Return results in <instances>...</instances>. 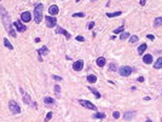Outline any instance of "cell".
Masks as SVG:
<instances>
[{"label": "cell", "mask_w": 162, "mask_h": 122, "mask_svg": "<svg viewBox=\"0 0 162 122\" xmlns=\"http://www.w3.org/2000/svg\"><path fill=\"white\" fill-rule=\"evenodd\" d=\"M0 16H1V19H3V24H4V27H5V29L7 30V33H9V35L10 36H12V38H16V32H15V29H12V22H11V19H10V16H9V13H7V11H6L3 6H0Z\"/></svg>", "instance_id": "6da1fadb"}, {"label": "cell", "mask_w": 162, "mask_h": 122, "mask_svg": "<svg viewBox=\"0 0 162 122\" xmlns=\"http://www.w3.org/2000/svg\"><path fill=\"white\" fill-rule=\"evenodd\" d=\"M43 12H44V5L38 4L34 7V21L35 23H40L43 21Z\"/></svg>", "instance_id": "7a4b0ae2"}, {"label": "cell", "mask_w": 162, "mask_h": 122, "mask_svg": "<svg viewBox=\"0 0 162 122\" xmlns=\"http://www.w3.org/2000/svg\"><path fill=\"white\" fill-rule=\"evenodd\" d=\"M9 109H10V111H11L13 115H17V114L21 112V108H19V105L17 104L16 100H10V102H9Z\"/></svg>", "instance_id": "3957f363"}, {"label": "cell", "mask_w": 162, "mask_h": 122, "mask_svg": "<svg viewBox=\"0 0 162 122\" xmlns=\"http://www.w3.org/2000/svg\"><path fill=\"white\" fill-rule=\"evenodd\" d=\"M117 71L121 76H130L132 74V68L130 65H123V67H120Z\"/></svg>", "instance_id": "277c9868"}, {"label": "cell", "mask_w": 162, "mask_h": 122, "mask_svg": "<svg viewBox=\"0 0 162 122\" xmlns=\"http://www.w3.org/2000/svg\"><path fill=\"white\" fill-rule=\"evenodd\" d=\"M79 103L81 104V106L86 108V109H90V110H97V106L94 104H92L90 100H86V99H80Z\"/></svg>", "instance_id": "5b68a950"}, {"label": "cell", "mask_w": 162, "mask_h": 122, "mask_svg": "<svg viewBox=\"0 0 162 122\" xmlns=\"http://www.w3.org/2000/svg\"><path fill=\"white\" fill-rule=\"evenodd\" d=\"M45 22H46V27L47 28H53L57 24V19L53 16H46L45 17Z\"/></svg>", "instance_id": "8992f818"}, {"label": "cell", "mask_w": 162, "mask_h": 122, "mask_svg": "<svg viewBox=\"0 0 162 122\" xmlns=\"http://www.w3.org/2000/svg\"><path fill=\"white\" fill-rule=\"evenodd\" d=\"M21 93H22L23 102H24L25 104H28V105H30V104H32V98H30V96H29V94H28V92H27V91H24L23 88H21Z\"/></svg>", "instance_id": "52a82bcc"}, {"label": "cell", "mask_w": 162, "mask_h": 122, "mask_svg": "<svg viewBox=\"0 0 162 122\" xmlns=\"http://www.w3.org/2000/svg\"><path fill=\"white\" fill-rule=\"evenodd\" d=\"M82 68H83V61H82V59H79V61L74 62V64H73V69H74L75 71H81Z\"/></svg>", "instance_id": "ba28073f"}, {"label": "cell", "mask_w": 162, "mask_h": 122, "mask_svg": "<svg viewBox=\"0 0 162 122\" xmlns=\"http://www.w3.org/2000/svg\"><path fill=\"white\" fill-rule=\"evenodd\" d=\"M56 33H57V34H63V35L65 36V39H68V40H69L70 38H72L70 33H68L65 29H63L62 27H57V28H56Z\"/></svg>", "instance_id": "9c48e42d"}, {"label": "cell", "mask_w": 162, "mask_h": 122, "mask_svg": "<svg viewBox=\"0 0 162 122\" xmlns=\"http://www.w3.org/2000/svg\"><path fill=\"white\" fill-rule=\"evenodd\" d=\"M21 19H22L24 23L30 22V19H32V13H30V12H28V11L23 12L22 15H21Z\"/></svg>", "instance_id": "30bf717a"}, {"label": "cell", "mask_w": 162, "mask_h": 122, "mask_svg": "<svg viewBox=\"0 0 162 122\" xmlns=\"http://www.w3.org/2000/svg\"><path fill=\"white\" fill-rule=\"evenodd\" d=\"M12 24L15 25L16 28H17V30H18L19 33H23V32H25V30H27V27H25L24 24H22L21 22H18V21H16V22H13Z\"/></svg>", "instance_id": "8fae6325"}, {"label": "cell", "mask_w": 162, "mask_h": 122, "mask_svg": "<svg viewBox=\"0 0 162 122\" xmlns=\"http://www.w3.org/2000/svg\"><path fill=\"white\" fill-rule=\"evenodd\" d=\"M136 115H137L136 111H127V112H125L123 118H125L126 121H131V120H133V118L136 117Z\"/></svg>", "instance_id": "7c38bea8"}, {"label": "cell", "mask_w": 162, "mask_h": 122, "mask_svg": "<svg viewBox=\"0 0 162 122\" xmlns=\"http://www.w3.org/2000/svg\"><path fill=\"white\" fill-rule=\"evenodd\" d=\"M58 11H59V9H58V6L57 5H51L50 7H48V13H50V16H56L58 13Z\"/></svg>", "instance_id": "4fadbf2b"}, {"label": "cell", "mask_w": 162, "mask_h": 122, "mask_svg": "<svg viewBox=\"0 0 162 122\" xmlns=\"http://www.w3.org/2000/svg\"><path fill=\"white\" fill-rule=\"evenodd\" d=\"M96 62H97V65L99 67V68H103L105 65V63H107V61H105L104 57H98Z\"/></svg>", "instance_id": "5bb4252c"}, {"label": "cell", "mask_w": 162, "mask_h": 122, "mask_svg": "<svg viewBox=\"0 0 162 122\" xmlns=\"http://www.w3.org/2000/svg\"><path fill=\"white\" fill-rule=\"evenodd\" d=\"M143 62L145 63V64H151L152 63V56L151 54H145L144 57H143Z\"/></svg>", "instance_id": "9a60e30c"}, {"label": "cell", "mask_w": 162, "mask_h": 122, "mask_svg": "<svg viewBox=\"0 0 162 122\" xmlns=\"http://www.w3.org/2000/svg\"><path fill=\"white\" fill-rule=\"evenodd\" d=\"M38 52H39V54H40V56H46V54L48 53V48H47L46 46H43L41 48H39V50H38Z\"/></svg>", "instance_id": "2e32d148"}, {"label": "cell", "mask_w": 162, "mask_h": 122, "mask_svg": "<svg viewBox=\"0 0 162 122\" xmlns=\"http://www.w3.org/2000/svg\"><path fill=\"white\" fill-rule=\"evenodd\" d=\"M92 117L97 118V120H103V118H105V114L104 112H94Z\"/></svg>", "instance_id": "e0dca14e"}, {"label": "cell", "mask_w": 162, "mask_h": 122, "mask_svg": "<svg viewBox=\"0 0 162 122\" xmlns=\"http://www.w3.org/2000/svg\"><path fill=\"white\" fill-rule=\"evenodd\" d=\"M154 68L155 69H161L162 68V57H160V58L154 63Z\"/></svg>", "instance_id": "ac0fdd59"}, {"label": "cell", "mask_w": 162, "mask_h": 122, "mask_svg": "<svg viewBox=\"0 0 162 122\" xmlns=\"http://www.w3.org/2000/svg\"><path fill=\"white\" fill-rule=\"evenodd\" d=\"M122 15V12L121 11H116V12H109V13H107V16L109 17V18H112V17H119V16H121Z\"/></svg>", "instance_id": "d6986e66"}, {"label": "cell", "mask_w": 162, "mask_h": 122, "mask_svg": "<svg viewBox=\"0 0 162 122\" xmlns=\"http://www.w3.org/2000/svg\"><path fill=\"white\" fill-rule=\"evenodd\" d=\"M87 81H88L90 83H94V82H97V76H96L94 74L88 75V76H87Z\"/></svg>", "instance_id": "ffe728a7"}, {"label": "cell", "mask_w": 162, "mask_h": 122, "mask_svg": "<svg viewBox=\"0 0 162 122\" xmlns=\"http://www.w3.org/2000/svg\"><path fill=\"white\" fill-rule=\"evenodd\" d=\"M44 103H45V104H54L56 100H54L53 98H51V97H45V98H44Z\"/></svg>", "instance_id": "44dd1931"}, {"label": "cell", "mask_w": 162, "mask_h": 122, "mask_svg": "<svg viewBox=\"0 0 162 122\" xmlns=\"http://www.w3.org/2000/svg\"><path fill=\"white\" fill-rule=\"evenodd\" d=\"M88 90H90L91 92L93 93V94H94V97H96L97 99H98V98H101V93L98 92V91H97L96 88H92V87H91V86H90V87H88Z\"/></svg>", "instance_id": "7402d4cb"}, {"label": "cell", "mask_w": 162, "mask_h": 122, "mask_svg": "<svg viewBox=\"0 0 162 122\" xmlns=\"http://www.w3.org/2000/svg\"><path fill=\"white\" fill-rule=\"evenodd\" d=\"M146 44H142L139 47H138V53L139 54H143V52H145V50H146Z\"/></svg>", "instance_id": "603a6c76"}, {"label": "cell", "mask_w": 162, "mask_h": 122, "mask_svg": "<svg viewBox=\"0 0 162 122\" xmlns=\"http://www.w3.org/2000/svg\"><path fill=\"white\" fill-rule=\"evenodd\" d=\"M53 90H54V93H56V97L59 98L61 97V87H59V85H56L53 87Z\"/></svg>", "instance_id": "cb8c5ba5"}, {"label": "cell", "mask_w": 162, "mask_h": 122, "mask_svg": "<svg viewBox=\"0 0 162 122\" xmlns=\"http://www.w3.org/2000/svg\"><path fill=\"white\" fill-rule=\"evenodd\" d=\"M4 45L7 47L9 50H13V45L11 44V42L9 41V39H4Z\"/></svg>", "instance_id": "d4e9b609"}, {"label": "cell", "mask_w": 162, "mask_h": 122, "mask_svg": "<svg viewBox=\"0 0 162 122\" xmlns=\"http://www.w3.org/2000/svg\"><path fill=\"white\" fill-rule=\"evenodd\" d=\"M154 25H155V27L162 25V17H157V18H155V21H154Z\"/></svg>", "instance_id": "484cf974"}, {"label": "cell", "mask_w": 162, "mask_h": 122, "mask_svg": "<svg viewBox=\"0 0 162 122\" xmlns=\"http://www.w3.org/2000/svg\"><path fill=\"white\" fill-rule=\"evenodd\" d=\"M119 68H117V64L116 63H111L109 65V71H117Z\"/></svg>", "instance_id": "4316f807"}, {"label": "cell", "mask_w": 162, "mask_h": 122, "mask_svg": "<svg viewBox=\"0 0 162 122\" xmlns=\"http://www.w3.org/2000/svg\"><path fill=\"white\" fill-rule=\"evenodd\" d=\"M139 40V36H137V35H132V36H130V42L131 44H134V42H137Z\"/></svg>", "instance_id": "83f0119b"}, {"label": "cell", "mask_w": 162, "mask_h": 122, "mask_svg": "<svg viewBox=\"0 0 162 122\" xmlns=\"http://www.w3.org/2000/svg\"><path fill=\"white\" fill-rule=\"evenodd\" d=\"M123 30H125V25L122 24L121 27H119L117 29H115V30H114V34H120V33H123Z\"/></svg>", "instance_id": "f1b7e54d"}, {"label": "cell", "mask_w": 162, "mask_h": 122, "mask_svg": "<svg viewBox=\"0 0 162 122\" xmlns=\"http://www.w3.org/2000/svg\"><path fill=\"white\" fill-rule=\"evenodd\" d=\"M130 38V33H122L120 34V40H126Z\"/></svg>", "instance_id": "f546056e"}, {"label": "cell", "mask_w": 162, "mask_h": 122, "mask_svg": "<svg viewBox=\"0 0 162 122\" xmlns=\"http://www.w3.org/2000/svg\"><path fill=\"white\" fill-rule=\"evenodd\" d=\"M51 118H52V111H50V112H48V114L46 115V117H45V120H44V121H45V122H48Z\"/></svg>", "instance_id": "4dcf8cb0"}, {"label": "cell", "mask_w": 162, "mask_h": 122, "mask_svg": "<svg viewBox=\"0 0 162 122\" xmlns=\"http://www.w3.org/2000/svg\"><path fill=\"white\" fill-rule=\"evenodd\" d=\"M73 17H85V13L83 12H76V13H73Z\"/></svg>", "instance_id": "1f68e13d"}, {"label": "cell", "mask_w": 162, "mask_h": 122, "mask_svg": "<svg viewBox=\"0 0 162 122\" xmlns=\"http://www.w3.org/2000/svg\"><path fill=\"white\" fill-rule=\"evenodd\" d=\"M52 79H53V80H56V81H63V79L59 77V76H57V75H52Z\"/></svg>", "instance_id": "d6a6232c"}, {"label": "cell", "mask_w": 162, "mask_h": 122, "mask_svg": "<svg viewBox=\"0 0 162 122\" xmlns=\"http://www.w3.org/2000/svg\"><path fill=\"white\" fill-rule=\"evenodd\" d=\"M112 117H114V118H119L120 117V112L119 111H114V112H112Z\"/></svg>", "instance_id": "836d02e7"}, {"label": "cell", "mask_w": 162, "mask_h": 122, "mask_svg": "<svg viewBox=\"0 0 162 122\" xmlns=\"http://www.w3.org/2000/svg\"><path fill=\"white\" fill-rule=\"evenodd\" d=\"M76 40H77V41H85V38L81 36V35H77V36H76Z\"/></svg>", "instance_id": "e575fe53"}, {"label": "cell", "mask_w": 162, "mask_h": 122, "mask_svg": "<svg viewBox=\"0 0 162 122\" xmlns=\"http://www.w3.org/2000/svg\"><path fill=\"white\" fill-rule=\"evenodd\" d=\"M94 27V22H90L88 23V25H87V28H88V29L91 30V29H92V28Z\"/></svg>", "instance_id": "d590c367"}, {"label": "cell", "mask_w": 162, "mask_h": 122, "mask_svg": "<svg viewBox=\"0 0 162 122\" xmlns=\"http://www.w3.org/2000/svg\"><path fill=\"white\" fill-rule=\"evenodd\" d=\"M146 38H148V39H150V40H154V39H155V36H154V35H151V34H148V35H146Z\"/></svg>", "instance_id": "8d00e7d4"}, {"label": "cell", "mask_w": 162, "mask_h": 122, "mask_svg": "<svg viewBox=\"0 0 162 122\" xmlns=\"http://www.w3.org/2000/svg\"><path fill=\"white\" fill-rule=\"evenodd\" d=\"M138 81H139V82H144V77H143V76L138 77Z\"/></svg>", "instance_id": "74e56055"}, {"label": "cell", "mask_w": 162, "mask_h": 122, "mask_svg": "<svg viewBox=\"0 0 162 122\" xmlns=\"http://www.w3.org/2000/svg\"><path fill=\"white\" fill-rule=\"evenodd\" d=\"M146 4V1H145V0H140V5H142V6H144Z\"/></svg>", "instance_id": "f35d334b"}, {"label": "cell", "mask_w": 162, "mask_h": 122, "mask_svg": "<svg viewBox=\"0 0 162 122\" xmlns=\"http://www.w3.org/2000/svg\"><path fill=\"white\" fill-rule=\"evenodd\" d=\"M145 122H152V121H151V120H150V118H148V120H146V121H145Z\"/></svg>", "instance_id": "ab89813d"}, {"label": "cell", "mask_w": 162, "mask_h": 122, "mask_svg": "<svg viewBox=\"0 0 162 122\" xmlns=\"http://www.w3.org/2000/svg\"><path fill=\"white\" fill-rule=\"evenodd\" d=\"M94 1H97V0H91V3H94Z\"/></svg>", "instance_id": "60d3db41"}, {"label": "cell", "mask_w": 162, "mask_h": 122, "mask_svg": "<svg viewBox=\"0 0 162 122\" xmlns=\"http://www.w3.org/2000/svg\"><path fill=\"white\" fill-rule=\"evenodd\" d=\"M76 1H77V3H79V1H81V0H76Z\"/></svg>", "instance_id": "b9f144b4"}, {"label": "cell", "mask_w": 162, "mask_h": 122, "mask_svg": "<svg viewBox=\"0 0 162 122\" xmlns=\"http://www.w3.org/2000/svg\"><path fill=\"white\" fill-rule=\"evenodd\" d=\"M0 1H1V0H0Z\"/></svg>", "instance_id": "7bdbcfd3"}]
</instances>
